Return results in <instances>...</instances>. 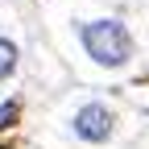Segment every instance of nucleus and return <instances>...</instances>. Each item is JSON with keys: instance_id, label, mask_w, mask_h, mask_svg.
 <instances>
[{"instance_id": "nucleus-1", "label": "nucleus", "mask_w": 149, "mask_h": 149, "mask_svg": "<svg viewBox=\"0 0 149 149\" xmlns=\"http://www.w3.org/2000/svg\"><path fill=\"white\" fill-rule=\"evenodd\" d=\"M66 33L79 58L87 66H95L104 74H120L137 62V37L124 25V17L116 13H70L66 17Z\"/></svg>"}, {"instance_id": "nucleus-2", "label": "nucleus", "mask_w": 149, "mask_h": 149, "mask_svg": "<svg viewBox=\"0 0 149 149\" xmlns=\"http://www.w3.org/2000/svg\"><path fill=\"white\" fill-rule=\"evenodd\" d=\"M62 133H66L70 145H79V149H108V145H116V137L124 133V116H120L116 104H108L100 95H87V100H79V104L66 108Z\"/></svg>"}, {"instance_id": "nucleus-3", "label": "nucleus", "mask_w": 149, "mask_h": 149, "mask_svg": "<svg viewBox=\"0 0 149 149\" xmlns=\"http://www.w3.org/2000/svg\"><path fill=\"white\" fill-rule=\"evenodd\" d=\"M21 42H17V33L13 29H4L0 25V87L4 83H13L17 74H21Z\"/></svg>"}, {"instance_id": "nucleus-4", "label": "nucleus", "mask_w": 149, "mask_h": 149, "mask_svg": "<svg viewBox=\"0 0 149 149\" xmlns=\"http://www.w3.org/2000/svg\"><path fill=\"white\" fill-rule=\"evenodd\" d=\"M17 116H21V104H17V100H0V133H4V128H13Z\"/></svg>"}]
</instances>
